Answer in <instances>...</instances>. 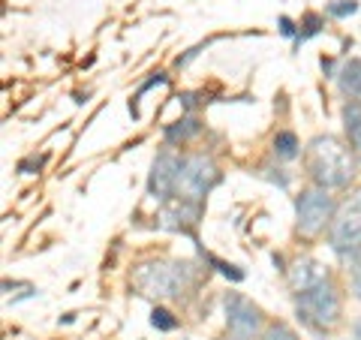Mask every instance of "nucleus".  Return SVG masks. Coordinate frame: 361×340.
Segmentation results:
<instances>
[{"mask_svg": "<svg viewBox=\"0 0 361 340\" xmlns=\"http://www.w3.org/2000/svg\"><path fill=\"white\" fill-rule=\"evenodd\" d=\"M304 163H307V172L316 184H319V190L346 187L355 175V160L349 157V151L334 135H316L307 145Z\"/></svg>", "mask_w": 361, "mask_h": 340, "instance_id": "1", "label": "nucleus"}, {"mask_svg": "<svg viewBox=\"0 0 361 340\" xmlns=\"http://www.w3.org/2000/svg\"><path fill=\"white\" fill-rule=\"evenodd\" d=\"M190 280H193V265L187 262H142L133 271V286L142 296L154 298H175L180 296Z\"/></svg>", "mask_w": 361, "mask_h": 340, "instance_id": "2", "label": "nucleus"}, {"mask_svg": "<svg viewBox=\"0 0 361 340\" xmlns=\"http://www.w3.org/2000/svg\"><path fill=\"white\" fill-rule=\"evenodd\" d=\"M295 308H298L301 320L310 328H316V332H325V328L337 325V320H341V298H337V292H334L329 277H325L322 283H316V286H310V289L298 292Z\"/></svg>", "mask_w": 361, "mask_h": 340, "instance_id": "3", "label": "nucleus"}, {"mask_svg": "<svg viewBox=\"0 0 361 340\" xmlns=\"http://www.w3.org/2000/svg\"><path fill=\"white\" fill-rule=\"evenodd\" d=\"M331 250L343 262H355L361 256V193H355L331 220Z\"/></svg>", "mask_w": 361, "mask_h": 340, "instance_id": "4", "label": "nucleus"}, {"mask_svg": "<svg viewBox=\"0 0 361 340\" xmlns=\"http://www.w3.org/2000/svg\"><path fill=\"white\" fill-rule=\"evenodd\" d=\"M220 181V172L208 157H187L180 163V175H178V190L175 199H187V202H202L211 193V187Z\"/></svg>", "mask_w": 361, "mask_h": 340, "instance_id": "5", "label": "nucleus"}, {"mask_svg": "<svg viewBox=\"0 0 361 340\" xmlns=\"http://www.w3.org/2000/svg\"><path fill=\"white\" fill-rule=\"evenodd\" d=\"M298 214V232L316 235L325 229V223L334 220V199L325 190H304L295 202Z\"/></svg>", "mask_w": 361, "mask_h": 340, "instance_id": "6", "label": "nucleus"}, {"mask_svg": "<svg viewBox=\"0 0 361 340\" xmlns=\"http://www.w3.org/2000/svg\"><path fill=\"white\" fill-rule=\"evenodd\" d=\"M223 308H226V322H229V334L235 340H250L259 332V308L253 301H247L238 292H229Z\"/></svg>", "mask_w": 361, "mask_h": 340, "instance_id": "7", "label": "nucleus"}, {"mask_svg": "<svg viewBox=\"0 0 361 340\" xmlns=\"http://www.w3.org/2000/svg\"><path fill=\"white\" fill-rule=\"evenodd\" d=\"M180 163L175 154H160L151 166V178H148V193L157 202H169L175 199V190H178V175H180Z\"/></svg>", "mask_w": 361, "mask_h": 340, "instance_id": "8", "label": "nucleus"}, {"mask_svg": "<svg viewBox=\"0 0 361 340\" xmlns=\"http://www.w3.org/2000/svg\"><path fill=\"white\" fill-rule=\"evenodd\" d=\"M325 277H329V271L316 262V259H298V262L289 268V289H292V296H298V292L322 283Z\"/></svg>", "mask_w": 361, "mask_h": 340, "instance_id": "9", "label": "nucleus"}, {"mask_svg": "<svg viewBox=\"0 0 361 340\" xmlns=\"http://www.w3.org/2000/svg\"><path fill=\"white\" fill-rule=\"evenodd\" d=\"M337 85L346 97H353L355 103H361V61H346L341 75H337Z\"/></svg>", "mask_w": 361, "mask_h": 340, "instance_id": "10", "label": "nucleus"}, {"mask_svg": "<svg viewBox=\"0 0 361 340\" xmlns=\"http://www.w3.org/2000/svg\"><path fill=\"white\" fill-rule=\"evenodd\" d=\"M343 123H346L349 145H353L355 154L361 157V103H349L343 109Z\"/></svg>", "mask_w": 361, "mask_h": 340, "instance_id": "11", "label": "nucleus"}, {"mask_svg": "<svg viewBox=\"0 0 361 340\" xmlns=\"http://www.w3.org/2000/svg\"><path fill=\"white\" fill-rule=\"evenodd\" d=\"M274 154L283 157V160H292V157H298V139L295 133H277L274 135Z\"/></svg>", "mask_w": 361, "mask_h": 340, "instance_id": "12", "label": "nucleus"}, {"mask_svg": "<svg viewBox=\"0 0 361 340\" xmlns=\"http://www.w3.org/2000/svg\"><path fill=\"white\" fill-rule=\"evenodd\" d=\"M193 133H199V123H196L193 118H187V121H178L175 127H169V130H166V139H169V142H178V139L184 142V139H190Z\"/></svg>", "mask_w": 361, "mask_h": 340, "instance_id": "13", "label": "nucleus"}, {"mask_svg": "<svg viewBox=\"0 0 361 340\" xmlns=\"http://www.w3.org/2000/svg\"><path fill=\"white\" fill-rule=\"evenodd\" d=\"M151 325H154V328H160V332H172V328H175V320H172V313H169L166 308H157V310L151 313Z\"/></svg>", "mask_w": 361, "mask_h": 340, "instance_id": "14", "label": "nucleus"}, {"mask_svg": "<svg viewBox=\"0 0 361 340\" xmlns=\"http://www.w3.org/2000/svg\"><path fill=\"white\" fill-rule=\"evenodd\" d=\"M355 9H358L355 0H337V4H331V6H329V13L341 18V16H353Z\"/></svg>", "mask_w": 361, "mask_h": 340, "instance_id": "15", "label": "nucleus"}, {"mask_svg": "<svg viewBox=\"0 0 361 340\" xmlns=\"http://www.w3.org/2000/svg\"><path fill=\"white\" fill-rule=\"evenodd\" d=\"M265 340H298V337H295V332H292V328H286V325H274V328H268Z\"/></svg>", "mask_w": 361, "mask_h": 340, "instance_id": "16", "label": "nucleus"}, {"mask_svg": "<svg viewBox=\"0 0 361 340\" xmlns=\"http://www.w3.org/2000/svg\"><path fill=\"white\" fill-rule=\"evenodd\" d=\"M353 292H355V298L361 301V256L353 262Z\"/></svg>", "mask_w": 361, "mask_h": 340, "instance_id": "17", "label": "nucleus"}, {"mask_svg": "<svg viewBox=\"0 0 361 340\" xmlns=\"http://www.w3.org/2000/svg\"><path fill=\"white\" fill-rule=\"evenodd\" d=\"M353 334H355V340H361V320L355 322V328H353Z\"/></svg>", "mask_w": 361, "mask_h": 340, "instance_id": "18", "label": "nucleus"}, {"mask_svg": "<svg viewBox=\"0 0 361 340\" xmlns=\"http://www.w3.org/2000/svg\"><path fill=\"white\" fill-rule=\"evenodd\" d=\"M226 340H235V337H226Z\"/></svg>", "mask_w": 361, "mask_h": 340, "instance_id": "19", "label": "nucleus"}]
</instances>
